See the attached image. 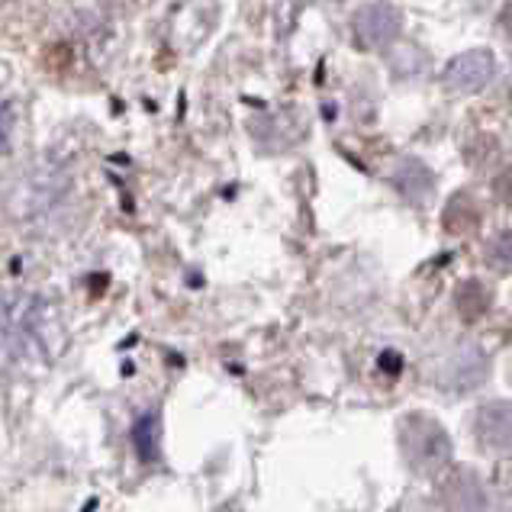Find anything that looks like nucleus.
<instances>
[{"mask_svg": "<svg viewBox=\"0 0 512 512\" xmlns=\"http://www.w3.org/2000/svg\"><path fill=\"white\" fill-rule=\"evenodd\" d=\"M413 435L406 438L409 442V458H413L422 471H435V467L448 464L451 458V445H448V435L442 432V426H435L429 419H413L409 422Z\"/></svg>", "mask_w": 512, "mask_h": 512, "instance_id": "f257e3e1", "label": "nucleus"}, {"mask_svg": "<svg viewBox=\"0 0 512 512\" xmlns=\"http://www.w3.org/2000/svg\"><path fill=\"white\" fill-rule=\"evenodd\" d=\"M493 75V55L477 49V52H464L455 58L448 68V87H455L458 94H474L480 91Z\"/></svg>", "mask_w": 512, "mask_h": 512, "instance_id": "f03ea898", "label": "nucleus"}, {"mask_svg": "<svg viewBox=\"0 0 512 512\" xmlns=\"http://www.w3.org/2000/svg\"><path fill=\"white\" fill-rule=\"evenodd\" d=\"M477 435L487 448L512 445V403H490L477 413Z\"/></svg>", "mask_w": 512, "mask_h": 512, "instance_id": "7ed1b4c3", "label": "nucleus"}, {"mask_svg": "<svg viewBox=\"0 0 512 512\" xmlns=\"http://www.w3.org/2000/svg\"><path fill=\"white\" fill-rule=\"evenodd\" d=\"M400 33V13L390 7H368L358 13V36L368 42V46H380V42H390Z\"/></svg>", "mask_w": 512, "mask_h": 512, "instance_id": "20e7f679", "label": "nucleus"}, {"mask_svg": "<svg viewBox=\"0 0 512 512\" xmlns=\"http://www.w3.org/2000/svg\"><path fill=\"white\" fill-rule=\"evenodd\" d=\"M487 303H490V297L484 294V290H480V284H467L461 294H458V306H461V316L464 319H477L480 313L487 310Z\"/></svg>", "mask_w": 512, "mask_h": 512, "instance_id": "39448f33", "label": "nucleus"}, {"mask_svg": "<svg viewBox=\"0 0 512 512\" xmlns=\"http://www.w3.org/2000/svg\"><path fill=\"white\" fill-rule=\"evenodd\" d=\"M0 142H4V126H0Z\"/></svg>", "mask_w": 512, "mask_h": 512, "instance_id": "423d86ee", "label": "nucleus"}, {"mask_svg": "<svg viewBox=\"0 0 512 512\" xmlns=\"http://www.w3.org/2000/svg\"><path fill=\"white\" fill-rule=\"evenodd\" d=\"M509 377H512V374H509Z\"/></svg>", "mask_w": 512, "mask_h": 512, "instance_id": "0eeeda50", "label": "nucleus"}]
</instances>
